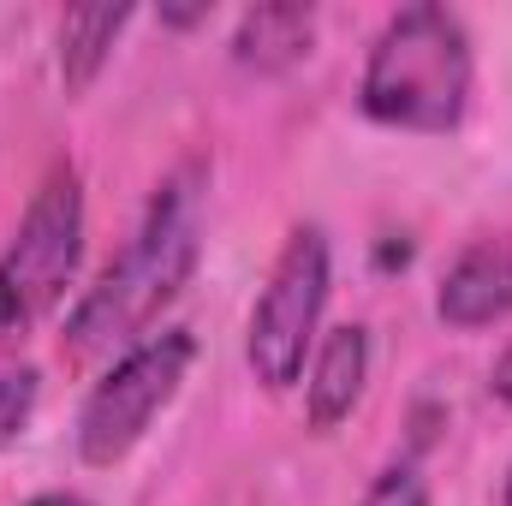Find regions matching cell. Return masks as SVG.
Returning a JSON list of instances; mask_svg holds the SVG:
<instances>
[{
  "instance_id": "obj_1",
  "label": "cell",
  "mask_w": 512,
  "mask_h": 506,
  "mask_svg": "<svg viewBox=\"0 0 512 506\" xmlns=\"http://www.w3.org/2000/svg\"><path fill=\"white\" fill-rule=\"evenodd\" d=\"M203 256V167H179L143 209L137 233L126 251L114 256L96 286L72 304L66 316V358H102V352H126L137 340H149L155 316L191 286Z\"/></svg>"
},
{
  "instance_id": "obj_2",
  "label": "cell",
  "mask_w": 512,
  "mask_h": 506,
  "mask_svg": "<svg viewBox=\"0 0 512 506\" xmlns=\"http://www.w3.org/2000/svg\"><path fill=\"white\" fill-rule=\"evenodd\" d=\"M471 84H477V54L465 18L435 0H411L376 30L364 54L358 108L376 126L441 137L465 126Z\"/></svg>"
},
{
  "instance_id": "obj_3",
  "label": "cell",
  "mask_w": 512,
  "mask_h": 506,
  "mask_svg": "<svg viewBox=\"0 0 512 506\" xmlns=\"http://www.w3.org/2000/svg\"><path fill=\"white\" fill-rule=\"evenodd\" d=\"M84 262V179L72 161L48 167L30 209L0 251V340L30 334L78 280Z\"/></svg>"
},
{
  "instance_id": "obj_4",
  "label": "cell",
  "mask_w": 512,
  "mask_h": 506,
  "mask_svg": "<svg viewBox=\"0 0 512 506\" xmlns=\"http://www.w3.org/2000/svg\"><path fill=\"white\" fill-rule=\"evenodd\" d=\"M191 358H197V340L185 328H161V334L126 346L78 405V459L96 471L120 465L155 429V417L179 399V387L191 376Z\"/></svg>"
},
{
  "instance_id": "obj_5",
  "label": "cell",
  "mask_w": 512,
  "mask_h": 506,
  "mask_svg": "<svg viewBox=\"0 0 512 506\" xmlns=\"http://www.w3.org/2000/svg\"><path fill=\"white\" fill-rule=\"evenodd\" d=\"M322 304H328V239L322 227H292L245 322V364L268 393H286L304 376Z\"/></svg>"
},
{
  "instance_id": "obj_6",
  "label": "cell",
  "mask_w": 512,
  "mask_h": 506,
  "mask_svg": "<svg viewBox=\"0 0 512 506\" xmlns=\"http://www.w3.org/2000/svg\"><path fill=\"white\" fill-rule=\"evenodd\" d=\"M435 316L459 334L495 328L512 316V233H483L447 262L435 286Z\"/></svg>"
},
{
  "instance_id": "obj_7",
  "label": "cell",
  "mask_w": 512,
  "mask_h": 506,
  "mask_svg": "<svg viewBox=\"0 0 512 506\" xmlns=\"http://www.w3.org/2000/svg\"><path fill=\"white\" fill-rule=\"evenodd\" d=\"M364 381H370V328L364 322H346V328H328V340L316 346V364L304 381V417L316 435L340 429L352 417V405L364 399Z\"/></svg>"
},
{
  "instance_id": "obj_8",
  "label": "cell",
  "mask_w": 512,
  "mask_h": 506,
  "mask_svg": "<svg viewBox=\"0 0 512 506\" xmlns=\"http://www.w3.org/2000/svg\"><path fill=\"white\" fill-rule=\"evenodd\" d=\"M316 42V6H251L233 30V60L251 72H286Z\"/></svg>"
},
{
  "instance_id": "obj_9",
  "label": "cell",
  "mask_w": 512,
  "mask_h": 506,
  "mask_svg": "<svg viewBox=\"0 0 512 506\" xmlns=\"http://www.w3.org/2000/svg\"><path fill=\"white\" fill-rule=\"evenodd\" d=\"M126 24H131V6H78V12L60 18V78H66L72 96L96 84V72L108 66Z\"/></svg>"
},
{
  "instance_id": "obj_10",
  "label": "cell",
  "mask_w": 512,
  "mask_h": 506,
  "mask_svg": "<svg viewBox=\"0 0 512 506\" xmlns=\"http://www.w3.org/2000/svg\"><path fill=\"white\" fill-rule=\"evenodd\" d=\"M36 393H42V376H36L30 364H0V453L30 429Z\"/></svg>"
},
{
  "instance_id": "obj_11",
  "label": "cell",
  "mask_w": 512,
  "mask_h": 506,
  "mask_svg": "<svg viewBox=\"0 0 512 506\" xmlns=\"http://www.w3.org/2000/svg\"><path fill=\"white\" fill-rule=\"evenodd\" d=\"M358 506H429V483H423L417 465H387L382 477L364 489Z\"/></svg>"
},
{
  "instance_id": "obj_12",
  "label": "cell",
  "mask_w": 512,
  "mask_h": 506,
  "mask_svg": "<svg viewBox=\"0 0 512 506\" xmlns=\"http://www.w3.org/2000/svg\"><path fill=\"white\" fill-rule=\"evenodd\" d=\"M203 18H209V6H161V24H173V30H191Z\"/></svg>"
},
{
  "instance_id": "obj_13",
  "label": "cell",
  "mask_w": 512,
  "mask_h": 506,
  "mask_svg": "<svg viewBox=\"0 0 512 506\" xmlns=\"http://www.w3.org/2000/svg\"><path fill=\"white\" fill-rule=\"evenodd\" d=\"M30 506H90L84 495H72V489H48V495H36Z\"/></svg>"
},
{
  "instance_id": "obj_14",
  "label": "cell",
  "mask_w": 512,
  "mask_h": 506,
  "mask_svg": "<svg viewBox=\"0 0 512 506\" xmlns=\"http://www.w3.org/2000/svg\"><path fill=\"white\" fill-rule=\"evenodd\" d=\"M501 506H512V465H507V483H501Z\"/></svg>"
}]
</instances>
